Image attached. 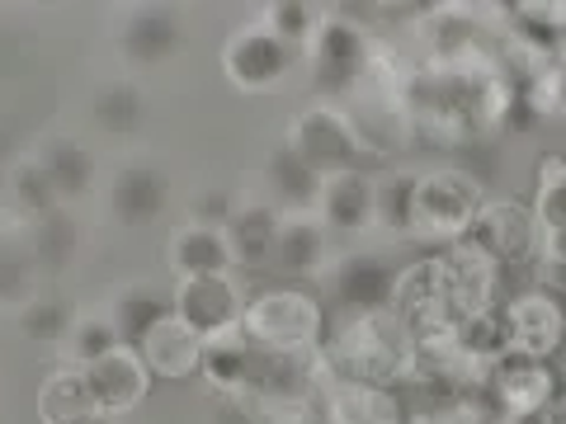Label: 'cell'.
<instances>
[{
    "mask_svg": "<svg viewBox=\"0 0 566 424\" xmlns=\"http://www.w3.org/2000/svg\"><path fill=\"white\" fill-rule=\"evenodd\" d=\"M170 269L175 278H212V274H232V241L222 226H203V222H185L170 232Z\"/></svg>",
    "mask_w": 566,
    "mask_h": 424,
    "instance_id": "obj_17",
    "label": "cell"
},
{
    "mask_svg": "<svg viewBox=\"0 0 566 424\" xmlns=\"http://www.w3.org/2000/svg\"><path fill=\"white\" fill-rule=\"evenodd\" d=\"M95 411L99 405H95V392L81 368L62 363L57 373L43 378V386H39V420L43 424H85Z\"/></svg>",
    "mask_w": 566,
    "mask_h": 424,
    "instance_id": "obj_27",
    "label": "cell"
},
{
    "mask_svg": "<svg viewBox=\"0 0 566 424\" xmlns=\"http://www.w3.org/2000/svg\"><path fill=\"white\" fill-rule=\"evenodd\" d=\"M534 218L538 232H566V156L547 151L538 161V189H534Z\"/></svg>",
    "mask_w": 566,
    "mask_h": 424,
    "instance_id": "obj_31",
    "label": "cell"
},
{
    "mask_svg": "<svg viewBox=\"0 0 566 424\" xmlns=\"http://www.w3.org/2000/svg\"><path fill=\"white\" fill-rule=\"evenodd\" d=\"M279 232H283V212L274 203H264V199H241L237 218L227 222L232 255H237V264H245V269H255V264H270Z\"/></svg>",
    "mask_w": 566,
    "mask_h": 424,
    "instance_id": "obj_25",
    "label": "cell"
},
{
    "mask_svg": "<svg viewBox=\"0 0 566 424\" xmlns=\"http://www.w3.org/2000/svg\"><path fill=\"white\" fill-rule=\"evenodd\" d=\"M91 118L109 137H137L147 128V95L133 81H104L91 99Z\"/></svg>",
    "mask_w": 566,
    "mask_h": 424,
    "instance_id": "obj_28",
    "label": "cell"
},
{
    "mask_svg": "<svg viewBox=\"0 0 566 424\" xmlns=\"http://www.w3.org/2000/svg\"><path fill=\"white\" fill-rule=\"evenodd\" d=\"M482 386L491 392V401L501 405L505 415H524V411H543L547 401L562 392V382L553 373V363L547 359H534V353H501L491 368Z\"/></svg>",
    "mask_w": 566,
    "mask_h": 424,
    "instance_id": "obj_10",
    "label": "cell"
},
{
    "mask_svg": "<svg viewBox=\"0 0 566 424\" xmlns=\"http://www.w3.org/2000/svg\"><path fill=\"white\" fill-rule=\"evenodd\" d=\"M71 326H76V311H71L66 297L39 293L29 307H20V330L29 335L33 344H66Z\"/></svg>",
    "mask_w": 566,
    "mask_h": 424,
    "instance_id": "obj_33",
    "label": "cell"
},
{
    "mask_svg": "<svg viewBox=\"0 0 566 424\" xmlns=\"http://www.w3.org/2000/svg\"><path fill=\"white\" fill-rule=\"evenodd\" d=\"M175 307H170V297L166 293H156L151 283H128V288H118L109 297V307H104V316H109V326L118 330V340L137 349L147 335L166 321Z\"/></svg>",
    "mask_w": 566,
    "mask_h": 424,
    "instance_id": "obj_24",
    "label": "cell"
},
{
    "mask_svg": "<svg viewBox=\"0 0 566 424\" xmlns=\"http://www.w3.org/2000/svg\"><path fill=\"white\" fill-rule=\"evenodd\" d=\"M303 62L312 71L316 91L331 95V104H340L364 95V85L378 76V39L349 14H326L312 47L303 52Z\"/></svg>",
    "mask_w": 566,
    "mask_h": 424,
    "instance_id": "obj_3",
    "label": "cell"
},
{
    "mask_svg": "<svg viewBox=\"0 0 566 424\" xmlns=\"http://www.w3.org/2000/svg\"><path fill=\"white\" fill-rule=\"evenodd\" d=\"M297 424H331L326 415H312V420H297Z\"/></svg>",
    "mask_w": 566,
    "mask_h": 424,
    "instance_id": "obj_42",
    "label": "cell"
},
{
    "mask_svg": "<svg viewBox=\"0 0 566 424\" xmlns=\"http://www.w3.org/2000/svg\"><path fill=\"white\" fill-rule=\"evenodd\" d=\"M505 424H547L543 411H524V415H505Z\"/></svg>",
    "mask_w": 566,
    "mask_h": 424,
    "instance_id": "obj_40",
    "label": "cell"
},
{
    "mask_svg": "<svg viewBox=\"0 0 566 424\" xmlns=\"http://www.w3.org/2000/svg\"><path fill=\"white\" fill-rule=\"evenodd\" d=\"M166 208H170V174L156 161H123L114 180L104 184V218L114 226H128V232L156 222Z\"/></svg>",
    "mask_w": 566,
    "mask_h": 424,
    "instance_id": "obj_8",
    "label": "cell"
},
{
    "mask_svg": "<svg viewBox=\"0 0 566 424\" xmlns=\"http://www.w3.org/2000/svg\"><path fill=\"white\" fill-rule=\"evenodd\" d=\"M538 255H543V264H566V232H547Z\"/></svg>",
    "mask_w": 566,
    "mask_h": 424,
    "instance_id": "obj_38",
    "label": "cell"
},
{
    "mask_svg": "<svg viewBox=\"0 0 566 424\" xmlns=\"http://www.w3.org/2000/svg\"><path fill=\"white\" fill-rule=\"evenodd\" d=\"M85 382H91V392H95V405L99 411H109V415H123V411H137L142 401H147L151 392V373H147V363H142V353L137 349H114V353H104L99 363L91 368H81Z\"/></svg>",
    "mask_w": 566,
    "mask_h": 424,
    "instance_id": "obj_16",
    "label": "cell"
},
{
    "mask_svg": "<svg viewBox=\"0 0 566 424\" xmlns=\"http://www.w3.org/2000/svg\"><path fill=\"white\" fill-rule=\"evenodd\" d=\"M397 264H387L374 251H345L335 264H326V297L335 303L340 316H368V311H392L397 307V288H401Z\"/></svg>",
    "mask_w": 566,
    "mask_h": 424,
    "instance_id": "obj_6",
    "label": "cell"
},
{
    "mask_svg": "<svg viewBox=\"0 0 566 424\" xmlns=\"http://www.w3.org/2000/svg\"><path fill=\"white\" fill-rule=\"evenodd\" d=\"M472 236L486 245L495 264H528L543 251V232H538L534 208L510 203V199L505 203H486Z\"/></svg>",
    "mask_w": 566,
    "mask_h": 424,
    "instance_id": "obj_15",
    "label": "cell"
},
{
    "mask_svg": "<svg viewBox=\"0 0 566 424\" xmlns=\"http://www.w3.org/2000/svg\"><path fill=\"white\" fill-rule=\"evenodd\" d=\"M114 349H123V340H118V330L109 326V316L91 311V316H76V326H71L66 344H62V359H66V368H91Z\"/></svg>",
    "mask_w": 566,
    "mask_h": 424,
    "instance_id": "obj_30",
    "label": "cell"
},
{
    "mask_svg": "<svg viewBox=\"0 0 566 424\" xmlns=\"http://www.w3.org/2000/svg\"><path fill=\"white\" fill-rule=\"evenodd\" d=\"M241 330L260 353H316V344L326 340V311L312 293L279 283L245 297Z\"/></svg>",
    "mask_w": 566,
    "mask_h": 424,
    "instance_id": "obj_2",
    "label": "cell"
},
{
    "mask_svg": "<svg viewBox=\"0 0 566 424\" xmlns=\"http://www.w3.org/2000/svg\"><path fill=\"white\" fill-rule=\"evenodd\" d=\"M237 208H241V199H232L227 189H203L199 199H193V208H189V222L222 226V232H227V222L237 218Z\"/></svg>",
    "mask_w": 566,
    "mask_h": 424,
    "instance_id": "obj_37",
    "label": "cell"
},
{
    "mask_svg": "<svg viewBox=\"0 0 566 424\" xmlns=\"http://www.w3.org/2000/svg\"><path fill=\"white\" fill-rule=\"evenodd\" d=\"M137 353H142V363H147L151 378L180 382V378H189V373H199V363H203V335H193V330L180 321V316L170 311L166 321L137 344Z\"/></svg>",
    "mask_w": 566,
    "mask_h": 424,
    "instance_id": "obj_20",
    "label": "cell"
},
{
    "mask_svg": "<svg viewBox=\"0 0 566 424\" xmlns=\"http://www.w3.org/2000/svg\"><path fill=\"white\" fill-rule=\"evenodd\" d=\"M0 420H6V415H0Z\"/></svg>",
    "mask_w": 566,
    "mask_h": 424,
    "instance_id": "obj_44",
    "label": "cell"
},
{
    "mask_svg": "<svg viewBox=\"0 0 566 424\" xmlns=\"http://www.w3.org/2000/svg\"><path fill=\"white\" fill-rule=\"evenodd\" d=\"M76 251H81V232H76V222L66 218V208L29 222L24 255L39 264V269H66V264L76 259Z\"/></svg>",
    "mask_w": 566,
    "mask_h": 424,
    "instance_id": "obj_29",
    "label": "cell"
},
{
    "mask_svg": "<svg viewBox=\"0 0 566 424\" xmlns=\"http://www.w3.org/2000/svg\"><path fill=\"white\" fill-rule=\"evenodd\" d=\"M505 20H510V43H515V52H520V57L534 66V71L562 62V47H566V14H562L557 6H510Z\"/></svg>",
    "mask_w": 566,
    "mask_h": 424,
    "instance_id": "obj_18",
    "label": "cell"
},
{
    "mask_svg": "<svg viewBox=\"0 0 566 424\" xmlns=\"http://www.w3.org/2000/svg\"><path fill=\"white\" fill-rule=\"evenodd\" d=\"M424 47L434 66H476L482 62V29L472 10H434L424 20Z\"/></svg>",
    "mask_w": 566,
    "mask_h": 424,
    "instance_id": "obj_26",
    "label": "cell"
},
{
    "mask_svg": "<svg viewBox=\"0 0 566 424\" xmlns=\"http://www.w3.org/2000/svg\"><path fill=\"white\" fill-rule=\"evenodd\" d=\"M411 359H416V340L397 311L340 316L335 335L326 340V363L335 368L340 382L387 386L392 378H411Z\"/></svg>",
    "mask_w": 566,
    "mask_h": 424,
    "instance_id": "obj_1",
    "label": "cell"
},
{
    "mask_svg": "<svg viewBox=\"0 0 566 424\" xmlns=\"http://www.w3.org/2000/svg\"><path fill=\"white\" fill-rule=\"evenodd\" d=\"M10 203L24 212V218L33 222V218H48V212H57L62 208V199H57V189H52V180L43 174V166L33 161H14L10 166Z\"/></svg>",
    "mask_w": 566,
    "mask_h": 424,
    "instance_id": "obj_34",
    "label": "cell"
},
{
    "mask_svg": "<svg viewBox=\"0 0 566 424\" xmlns=\"http://www.w3.org/2000/svg\"><path fill=\"white\" fill-rule=\"evenodd\" d=\"M562 66H566V47H562Z\"/></svg>",
    "mask_w": 566,
    "mask_h": 424,
    "instance_id": "obj_43",
    "label": "cell"
},
{
    "mask_svg": "<svg viewBox=\"0 0 566 424\" xmlns=\"http://www.w3.org/2000/svg\"><path fill=\"white\" fill-rule=\"evenodd\" d=\"M326 259H331V232L322 226V218H283V232L270 255L274 274L312 278V274H326Z\"/></svg>",
    "mask_w": 566,
    "mask_h": 424,
    "instance_id": "obj_22",
    "label": "cell"
},
{
    "mask_svg": "<svg viewBox=\"0 0 566 424\" xmlns=\"http://www.w3.org/2000/svg\"><path fill=\"white\" fill-rule=\"evenodd\" d=\"M85 424H118V415H109V411H95V415L85 420Z\"/></svg>",
    "mask_w": 566,
    "mask_h": 424,
    "instance_id": "obj_41",
    "label": "cell"
},
{
    "mask_svg": "<svg viewBox=\"0 0 566 424\" xmlns=\"http://www.w3.org/2000/svg\"><path fill=\"white\" fill-rule=\"evenodd\" d=\"M185 47V20L166 6H137L118 24V57L137 71H156L180 57Z\"/></svg>",
    "mask_w": 566,
    "mask_h": 424,
    "instance_id": "obj_11",
    "label": "cell"
},
{
    "mask_svg": "<svg viewBox=\"0 0 566 424\" xmlns=\"http://www.w3.org/2000/svg\"><path fill=\"white\" fill-rule=\"evenodd\" d=\"M297 62H303V52H293L283 39H274L260 20L227 33V43H222V76L245 95L279 91V85L293 76Z\"/></svg>",
    "mask_w": 566,
    "mask_h": 424,
    "instance_id": "obj_7",
    "label": "cell"
},
{
    "mask_svg": "<svg viewBox=\"0 0 566 424\" xmlns=\"http://www.w3.org/2000/svg\"><path fill=\"white\" fill-rule=\"evenodd\" d=\"M482 184L468 170H430L416 180V203H411V236L430 245H453L468 241L482 218Z\"/></svg>",
    "mask_w": 566,
    "mask_h": 424,
    "instance_id": "obj_4",
    "label": "cell"
},
{
    "mask_svg": "<svg viewBox=\"0 0 566 424\" xmlns=\"http://www.w3.org/2000/svg\"><path fill=\"white\" fill-rule=\"evenodd\" d=\"M326 20V10H316V6H303V0H274L270 10L260 14V24L274 33V39H283L293 52H307L312 39H316V29H322Z\"/></svg>",
    "mask_w": 566,
    "mask_h": 424,
    "instance_id": "obj_32",
    "label": "cell"
},
{
    "mask_svg": "<svg viewBox=\"0 0 566 424\" xmlns=\"http://www.w3.org/2000/svg\"><path fill=\"white\" fill-rule=\"evenodd\" d=\"M505 316V335L515 353H534V359H553L566 340V307L553 293L543 288H524L501 307Z\"/></svg>",
    "mask_w": 566,
    "mask_h": 424,
    "instance_id": "obj_12",
    "label": "cell"
},
{
    "mask_svg": "<svg viewBox=\"0 0 566 424\" xmlns=\"http://www.w3.org/2000/svg\"><path fill=\"white\" fill-rule=\"evenodd\" d=\"M170 307L175 316L193 330L212 340V335H227L241 326V311H245V293L237 288L232 274H212V278H180L170 293Z\"/></svg>",
    "mask_w": 566,
    "mask_h": 424,
    "instance_id": "obj_9",
    "label": "cell"
},
{
    "mask_svg": "<svg viewBox=\"0 0 566 424\" xmlns=\"http://www.w3.org/2000/svg\"><path fill=\"white\" fill-rule=\"evenodd\" d=\"M283 141H289V147L303 156L322 180L359 170V161H364V141H359V132H354L349 114L340 109V104H331V99H316V104H307L303 114H293L289 137Z\"/></svg>",
    "mask_w": 566,
    "mask_h": 424,
    "instance_id": "obj_5",
    "label": "cell"
},
{
    "mask_svg": "<svg viewBox=\"0 0 566 424\" xmlns=\"http://www.w3.org/2000/svg\"><path fill=\"white\" fill-rule=\"evenodd\" d=\"M416 180L420 174L392 170L378 180V226L392 236H411V203H416Z\"/></svg>",
    "mask_w": 566,
    "mask_h": 424,
    "instance_id": "obj_35",
    "label": "cell"
},
{
    "mask_svg": "<svg viewBox=\"0 0 566 424\" xmlns=\"http://www.w3.org/2000/svg\"><path fill=\"white\" fill-rule=\"evenodd\" d=\"M255 363H260V349L245 340V330H227V335H212V340H203V363L199 373L208 378L212 392L222 396H241L245 386H251L255 378Z\"/></svg>",
    "mask_w": 566,
    "mask_h": 424,
    "instance_id": "obj_23",
    "label": "cell"
},
{
    "mask_svg": "<svg viewBox=\"0 0 566 424\" xmlns=\"http://www.w3.org/2000/svg\"><path fill=\"white\" fill-rule=\"evenodd\" d=\"M33 161L43 166V174L52 180V189H57V199L62 208L66 203H81V199H91L95 184H99V166H95V156L91 147H81L76 137H43L39 141V156Z\"/></svg>",
    "mask_w": 566,
    "mask_h": 424,
    "instance_id": "obj_19",
    "label": "cell"
},
{
    "mask_svg": "<svg viewBox=\"0 0 566 424\" xmlns=\"http://www.w3.org/2000/svg\"><path fill=\"white\" fill-rule=\"evenodd\" d=\"M39 297V264L24 251H0V307H29Z\"/></svg>",
    "mask_w": 566,
    "mask_h": 424,
    "instance_id": "obj_36",
    "label": "cell"
},
{
    "mask_svg": "<svg viewBox=\"0 0 566 424\" xmlns=\"http://www.w3.org/2000/svg\"><path fill=\"white\" fill-rule=\"evenodd\" d=\"M322 415L331 424H406V401L392 386H374V382H335Z\"/></svg>",
    "mask_w": 566,
    "mask_h": 424,
    "instance_id": "obj_21",
    "label": "cell"
},
{
    "mask_svg": "<svg viewBox=\"0 0 566 424\" xmlns=\"http://www.w3.org/2000/svg\"><path fill=\"white\" fill-rule=\"evenodd\" d=\"M316 218L331 236H359L378 226V180L368 170H349L335 174L322 189V203H316Z\"/></svg>",
    "mask_w": 566,
    "mask_h": 424,
    "instance_id": "obj_14",
    "label": "cell"
},
{
    "mask_svg": "<svg viewBox=\"0 0 566 424\" xmlns=\"http://www.w3.org/2000/svg\"><path fill=\"white\" fill-rule=\"evenodd\" d=\"M543 415H547V424H566V386L543 405Z\"/></svg>",
    "mask_w": 566,
    "mask_h": 424,
    "instance_id": "obj_39",
    "label": "cell"
},
{
    "mask_svg": "<svg viewBox=\"0 0 566 424\" xmlns=\"http://www.w3.org/2000/svg\"><path fill=\"white\" fill-rule=\"evenodd\" d=\"M260 174H264V203H274L283 218H316L326 180L289 147V141H279V147L264 156Z\"/></svg>",
    "mask_w": 566,
    "mask_h": 424,
    "instance_id": "obj_13",
    "label": "cell"
}]
</instances>
